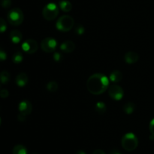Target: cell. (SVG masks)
I'll list each match as a JSON object with an SVG mask.
<instances>
[{
    "label": "cell",
    "mask_w": 154,
    "mask_h": 154,
    "mask_svg": "<svg viewBox=\"0 0 154 154\" xmlns=\"http://www.w3.org/2000/svg\"><path fill=\"white\" fill-rule=\"evenodd\" d=\"M109 79L104 74H93L87 79V88L92 95H102L108 89L109 86Z\"/></svg>",
    "instance_id": "cell-1"
},
{
    "label": "cell",
    "mask_w": 154,
    "mask_h": 154,
    "mask_svg": "<svg viewBox=\"0 0 154 154\" xmlns=\"http://www.w3.org/2000/svg\"><path fill=\"white\" fill-rule=\"evenodd\" d=\"M121 144L123 149L126 151H133L138 147V139L133 133H126L122 137Z\"/></svg>",
    "instance_id": "cell-2"
},
{
    "label": "cell",
    "mask_w": 154,
    "mask_h": 154,
    "mask_svg": "<svg viewBox=\"0 0 154 154\" xmlns=\"http://www.w3.org/2000/svg\"><path fill=\"white\" fill-rule=\"evenodd\" d=\"M75 21L72 17L69 15H63L57 21L56 27L61 32H69L73 28Z\"/></svg>",
    "instance_id": "cell-3"
},
{
    "label": "cell",
    "mask_w": 154,
    "mask_h": 154,
    "mask_svg": "<svg viewBox=\"0 0 154 154\" xmlns=\"http://www.w3.org/2000/svg\"><path fill=\"white\" fill-rule=\"evenodd\" d=\"M7 18L11 25L14 26V27H17V26L20 25L23 21L24 15L21 9L18 8H14L9 11Z\"/></svg>",
    "instance_id": "cell-4"
},
{
    "label": "cell",
    "mask_w": 154,
    "mask_h": 154,
    "mask_svg": "<svg viewBox=\"0 0 154 154\" xmlns=\"http://www.w3.org/2000/svg\"><path fill=\"white\" fill-rule=\"evenodd\" d=\"M59 14V8L55 3H48L42 10V16L46 21H51L57 18Z\"/></svg>",
    "instance_id": "cell-5"
},
{
    "label": "cell",
    "mask_w": 154,
    "mask_h": 154,
    "mask_svg": "<svg viewBox=\"0 0 154 154\" xmlns=\"http://www.w3.org/2000/svg\"><path fill=\"white\" fill-rule=\"evenodd\" d=\"M57 47V42L55 39L48 37L44 39L41 42V48L46 53L54 52Z\"/></svg>",
    "instance_id": "cell-6"
},
{
    "label": "cell",
    "mask_w": 154,
    "mask_h": 154,
    "mask_svg": "<svg viewBox=\"0 0 154 154\" xmlns=\"http://www.w3.org/2000/svg\"><path fill=\"white\" fill-rule=\"evenodd\" d=\"M108 91L110 98L114 101H120L124 95V91L123 88L118 85H112L108 88Z\"/></svg>",
    "instance_id": "cell-7"
},
{
    "label": "cell",
    "mask_w": 154,
    "mask_h": 154,
    "mask_svg": "<svg viewBox=\"0 0 154 154\" xmlns=\"http://www.w3.org/2000/svg\"><path fill=\"white\" fill-rule=\"evenodd\" d=\"M22 49L26 54H32L38 51V42L35 39H29L23 42Z\"/></svg>",
    "instance_id": "cell-8"
},
{
    "label": "cell",
    "mask_w": 154,
    "mask_h": 154,
    "mask_svg": "<svg viewBox=\"0 0 154 154\" xmlns=\"http://www.w3.org/2000/svg\"><path fill=\"white\" fill-rule=\"evenodd\" d=\"M18 110H19V113L27 116L31 114L32 111V105L29 101L23 100L19 104Z\"/></svg>",
    "instance_id": "cell-9"
},
{
    "label": "cell",
    "mask_w": 154,
    "mask_h": 154,
    "mask_svg": "<svg viewBox=\"0 0 154 154\" xmlns=\"http://www.w3.org/2000/svg\"><path fill=\"white\" fill-rule=\"evenodd\" d=\"M75 44L72 41L67 40L63 42V43L60 45V50L63 52L65 53H72L75 51Z\"/></svg>",
    "instance_id": "cell-10"
},
{
    "label": "cell",
    "mask_w": 154,
    "mask_h": 154,
    "mask_svg": "<svg viewBox=\"0 0 154 154\" xmlns=\"http://www.w3.org/2000/svg\"><path fill=\"white\" fill-rule=\"evenodd\" d=\"M139 59V55L135 51H128L124 55V60L128 64L136 63Z\"/></svg>",
    "instance_id": "cell-11"
},
{
    "label": "cell",
    "mask_w": 154,
    "mask_h": 154,
    "mask_svg": "<svg viewBox=\"0 0 154 154\" xmlns=\"http://www.w3.org/2000/svg\"><path fill=\"white\" fill-rule=\"evenodd\" d=\"M29 81L28 75L25 72H20L15 79V82H16L17 85L19 87H24L27 85Z\"/></svg>",
    "instance_id": "cell-12"
},
{
    "label": "cell",
    "mask_w": 154,
    "mask_h": 154,
    "mask_svg": "<svg viewBox=\"0 0 154 154\" xmlns=\"http://www.w3.org/2000/svg\"><path fill=\"white\" fill-rule=\"evenodd\" d=\"M10 39L13 43L18 44L22 41L23 35L20 30H13L10 33Z\"/></svg>",
    "instance_id": "cell-13"
},
{
    "label": "cell",
    "mask_w": 154,
    "mask_h": 154,
    "mask_svg": "<svg viewBox=\"0 0 154 154\" xmlns=\"http://www.w3.org/2000/svg\"><path fill=\"white\" fill-rule=\"evenodd\" d=\"M123 79V73L120 70H114L109 75V80L114 83L120 82Z\"/></svg>",
    "instance_id": "cell-14"
},
{
    "label": "cell",
    "mask_w": 154,
    "mask_h": 154,
    "mask_svg": "<svg viewBox=\"0 0 154 154\" xmlns=\"http://www.w3.org/2000/svg\"><path fill=\"white\" fill-rule=\"evenodd\" d=\"M60 8L64 12H69L72 9V5L68 0H61L59 2Z\"/></svg>",
    "instance_id": "cell-15"
},
{
    "label": "cell",
    "mask_w": 154,
    "mask_h": 154,
    "mask_svg": "<svg viewBox=\"0 0 154 154\" xmlns=\"http://www.w3.org/2000/svg\"><path fill=\"white\" fill-rule=\"evenodd\" d=\"M135 104L132 102H128L123 106V111L126 114L131 115L135 110Z\"/></svg>",
    "instance_id": "cell-16"
},
{
    "label": "cell",
    "mask_w": 154,
    "mask_h": 154,
    "mask_svg": "<svg viewBox=\"0 0 154 154\" xmlns=\"http://www.w3.org/2000/svg\"><path fill=\"white\" fill-rule=\"evenodd\" d=\"M12 154H27V149L22 144H17L14 146Z\"/></svg>",
    "instance_id": "cell-17"
},
{
    "label": "cell",
    "mask_w": 154,
    "mask_h": 154,
    "mask_svg": "<svg viewBox=\"0 0 154 154\" xmlns=\"http://www.w3.org/2000/svg\"><path fill=\"white\" fill-rule=\"evenodd\" d=\"M10 81V73L8 71L3 70L0 72V82L2 84H7Z\"/></svg>",
    "instance_id": "cell-18"
},
{
    "label": "cell",
    "mask_w": 154,
    "mask_h": 154,
    "mask_svg": "<svg viewBox=\"0 0 154 154\" xmlns=\"http://www.w3.org/2000/svg\"><path fill=\"white\" fill-rule=\"evenodd\" d=\"M95 110L99 114H104V113L106 112V105L104 102H102V101H99L95 106Z\"/></svg>",
    "instance_id": "cell-19"
},
{
    "label": "cell",
    "mask_w": 154,
    "mask_h": 154,
    "mask_svg": "<svg viewBox=\"0 0 154 154\" xmlns=\"http://www.w3.org/2000/svg\"><path fill=\"white\" fill-rule=\"evenodd\" d=\"M23 60V56L20 51H16L14 54L12 55V61L15 64H19Z\"/></svg>",
    "instance_id": "cell-20"
},
{
    "label": "cell",
    "mask_w": 154,
    "mask_h": 154,
    "mask_svg": "<svg viewBox=\"0 0 154 154\" xmlns=\"http://www.w3.org/2000/svg\"><path fill=\"white\" fill-rule=\"evenodd\" d=\"M58 83L56 81H51L46 85V88L50 92H55L58 89Z\"/></svg>",
    "instance_id": "cell-21"
},
{
    "label": "cell",
    "mask_w": 154,
    "mask_h": 154,
    "mask_svg": "<svg viewBox=\"0 0 154 154\" xmlns=\"http://www.w3.org/2000/svg\"><path fill=\"white\" fill-rule=\"evenodd\" d=\"M7 30V23L3 18H0V33H4Z\"/></svg>",
    "instance_id": "cell-22"
},
{
    "label": "cell",
    "mask_w": 154,
    "mask_h": 154,
    "mask_svg": "<svg viewBox=\"0 0 154 154\" xmlns=\"http://www.w3.org/2000/svg\"><path fill=\"white\" fill-rule=\"evenodd\" d=\"M53 58L55 61L57 62H60L63 60V55L62 53L60 52H54V55H53Z\"/></svg>",
    "instance_id": "cell-23"
},
{
    "label": "cell",
    "mask_w": 154,
    "mask_h": 154,
    "mask_svg": "<svg viewBox=\"0 0 154 154\" xmlns=\"http://www.w3.org/2000/svg\"><path fill=\"white\" fill-rule=\"evenodd\" d=\"M11 0H1L0 1V5L4 8H8L11 5Z\"/></svg>",
    "instance_id": "cell-24"
},
{
    "label": "cell",
    "mask_w": 154,
    "mask_h": 154,
    "mask_svg": "<svg viewBox=\"0 0 154 154\" xmlns=\"http://www.w3.org/2000/svg\"><path fill=\"white\" fill-rule=\"evenodd\" d=\"M84 32H85V29H84V27H83L82 25H81V24L77 26L76 28H75V33L78 35H79V36H81V35L84 34Z\"/></svg>",
    "instance_id": "cell-25"
},
{
    "label": "cell",
    "mask_w": 154,
    "mask_h": 154,
    "mask_svg": "<svg viewBox=\"0 0 154 154\" xmlns=\"http://www.w3.org/2000/svg\"><path fill=\"white\" fill-rule=\"evenodd\" d=\"M9 96V91L7 89H1L0 90V98H7Z\"/></svg>",
    "instance_id": "cell-26"
},
{
    "label": "cell",
    "mask_w": 154,
    "mask_h": 154,
    "mask_svg": "<svg viewBox=\"0 0 154 154\" xmlns=\"http://www.w3.org/2000/svg\"><path fill=\"white\" fill-rule=\"evenodd\" d=\"M7 59V54L3 49L0 48V61H4Z\"/></svg>",
    "instance_id": "cell-27"
},
{
    "label": "cell",
    "mask_w": 154,
    "mask_h": 154,
    "mask_svg": "<svg viewBox=\"0 0 154 154\" xmlns=\"http://www.w3.org/2000/svg\"><path fill=\"white\" fill-rule=\"evenodd\" d=\"M149 129H150V134L154 136V119L150 121V125H149Z\"/></svg>",
    "instance_id": "cell-28"
},
{
    "label": "cell",
    "mask_w": 154,
    "mask_h": 154,
    "mask_svg": "<svg viewBox=\"0 0 154 154\" xmlns=\"http://www.w3.org/2000/svg\"><path fill=\"white\" fill-rule=\"evenodd\" d=\"M26 119V116L19 113V114L17 115V120L19 122H25Z\"/></svg>",
    "instance_id": "cell-29"
},
{
    "label": "cell",
    "mask_w": 154,
    "mask_h": 154,
    "mask_svg": "<svg viewBox=\"0 0 154 154\" xmlns=\"http://www.w3.org/2000/svg\"><path fill=\"white\" fill-rule=\"evenodd\" d=\"M92 154H105V152H104L102 149H96V150H95Z\"/></svg>",
    "instance_id": "cell-30"
},
{
    "label": "cell",
    "mask_w": 154,
    "mask_h": 154,
    "mask_svg": "<svg viewBox=\"0 0 154 154\" xmlns=\"http://www.w3.org/2000/svg\"><path fill=\"white\" fill-rule=\"evenodd\" d=\"M110 154H122V153L119 152L118 150H117V149H114V150H112L111 152H110Z\"/></svg>",
    "instance_id": "cell-31"
},
{
    "label": "cell",
    "mask_w": 154,
    "mask_h": 154,
    "mask_svg": "<svg viewBox=\"0 0 154 154\" xmlns=\"http://www.w3.org/2000/svg\"><path fill=\"white\" fill-rule=\"evenodd\" d=\"M76 154H86V152L83 150H78V152H76Z\"/></svg>",
    "instance_id": "cell-32"
},
{
    "label": "cell",
    "mask_w": 154,
    "mask_h": 154,
    "mask_svg": "<svg viewBox=\"0 0 154 154\" xmlns=\"http://www.w3.org/2000/svg\"><path fill=\"white\" fill-rule=\"evenodd\" d=\"M1 122H2V121H1V118H0V125H1Z\"/></svg>",
    "instance_id": "cell-33"
},
{
    "label": "cell",
    "mask_w": 154,
    "mask_h": 154,
    "mask_svg": "<svg viewBox=\"0 0 154 154\" xmlns=\"http://www.w3.org/2000/svg\"><path fill=\"white\" fill-rule=\"evenodd\" d=\"M32 154H37V153H35V152H34V153H32Z\"/></svg>",
    "instance_id": "cell-34"
}]
</instances>
